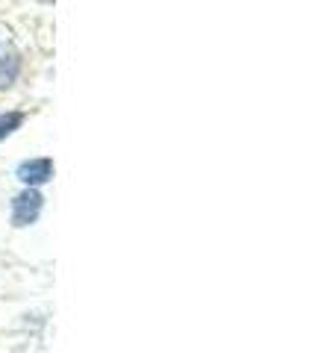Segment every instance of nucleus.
<instances>
[{"label":"nucleus","mask_w":335,"mask_h":353,"mask_svg":"<svg viewBox=\"0 0 335 353\" xmlns=\"http://www.w3.org/2000/svg\"><path fill=\"white\" fill-rule=\"evenodd\" d=\"M44 209V194L39 189H21L12 197V227H30L36 224Z\"/></svg>","instance_id":"obj_1"},{"label":"nucleus","mask_w":335,"mask_h":353,"mask_svg":"<svg viewBox=\"0 0 335 353\" xmlns=\"http://www.w3.org/2000/svg\"><path fill=\"white\" fill-rule=\"evenodd\" d=\"M15 176L24 183V189H39V185L53 180V159L39 157V159H24L15 168Z\"/></svg>","instance_id":"obj_2"},{"label":"nucleus","mask_w":335,"mask_h":353,"mask_svg":"<svg viewBox=\"0 0 335 353\" xmlns=\"http://www.w3.org/2000/svg\"><path fill=\"white\" fill-rule=\"evenodd\" d=\"M21 74V57L9 41H0V92L9 88Z\"/></svg>","instance_id":"obj_3"},{"label":"nucleus","mask_w":335,"mask_h":353,"mask_svg":"<svg viewBox=\"0 0 335 353\" xmlns=\"http://www.w3.org/2000/svg\"><path fill=\"white\" fill-rule=\"evenodd\" d=\"M27 121L24 112H0V141L9 139L15 130H21V124Z\"/></svg>","instance_id":"obj_4"}]
</instances>
